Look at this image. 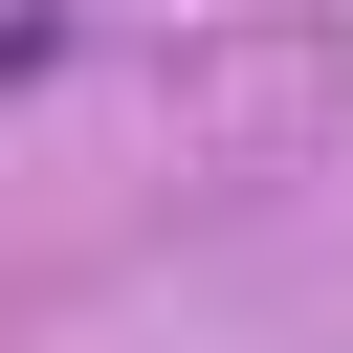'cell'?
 Here are the masks:
<instances>
[{"label":"cell","mask_w":353,"mask_h":353,"mask_svg":"<svg viewBox=\"0 0 353 353\" xmlns=\"http://www.w3.org/2000/svg\"><path fill=\"white\" fill-rule=\"evenodd\" d=\"M66 44H88V22H66V0H0V88H44V66H66Z\"/></svg>","instance_id":"1"}]
</instances>
